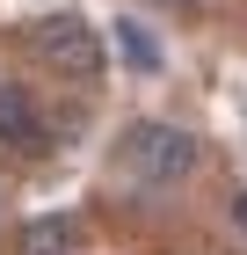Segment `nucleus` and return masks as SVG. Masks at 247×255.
<instances>
[{
  "label": "nucleus",
  "instance_id": "f257e3e1",
  "mask_svg": "<svg viewBox=\"0 0 247 255\" xmlns=\"http://www.w3.org/2000/svg\"><path fill=\"white\" fill-rule=\"evenodd\" d=\"M116 168H124L138 190H182V182L204 168V146H196V131H182V124H167V117H138L116 138Z\"/></svg>",
  "mask_w": 247,
  "mask_h": 255
},
{
  "label": "nucleus",
  "instance_id": "0eeeda50",
  "mask_svg": "<svg viewBox=\"0 0 247 255\" xmlns=\"http://www.w3.org/2000/svg\"><path fill=\"white\" fill-rule=\"evenodd\" d=\"M167 7H182V15H204V7H218V0H167Z\"/></svg>",
  "mask_w": 247,
  "mask_h": 255
},
{
  "label": "nucleus",
  "instance_id": "423d86ee",
  "mask_svg": "<svg viewBox=\"0 0 247 255\" xmlns=\"http://www.w3.org/2000/svg\"><path fill=\"white\" fill-rule=\"evenodd\" d=\"M233 226L247 234V190H233Z\"/></svg>",
  "mask_w": 247,
  "mask_h": 255
},
{
  "label": "nucleus",
  "instance_id": "7ed1b4c3",
  "mask_svg": "<svg viewBox=\"0 0 247 255\" xmlns=\"http://www.w3.org/2000/svg\"><path fill=\"white\" fill-rule=\"evenodd\" d=\"M0 146L7 153H51V117L37 110V95L22 80H0Z\"/></svg>",
  "mask_w": 247,
  "mask_h": 255
},
{
  "label": "nucleus",
  "instance_id": "f03ea898",
  "mask_svg": "<svg viewBox=\"0 0 247 255\" xmlns=\"http://www.w3.org/2000/svg\"><path fill=\"white\" fill-rule=\"evenodd\" d=\"M29 51H37L44 73L58 80H102V29L95 22H80V15H44L37 29H29Z\"/></svg>",
  "mask_w": 247,
  "mask_h": 255
},
{
  "label": "nucleus",
  "instance_id": "39448f33",
  "mask_svg": "<svg viewBox=\"0 0 247 255\" xmlns=\"http://www.w3.org/2000/svg\"><path fill=\"white\" fill-rule=\"evenodd\" d=\"M116 51H124V66H131V73H160V66H167L160 37H153L138 15H116Z\"/></svg>",
  "mask_w": 247,
  "mask_h": 255
},
{
  "label": "nucleus",
  "instance_id": "20e7f679",
  "mask_svg": "<svg viewBox=\"0 0 247 255\" xmlns=\"http://www.w3.org/2000/svg\"><path fill=\"white\" fill-rule=\"evenodd\" d=\"M22 255H87V226L73 212H44L22 226Z\"/></svg>",
  "mask_w": 247,
  "mask_h": 255
}]
</instances>
